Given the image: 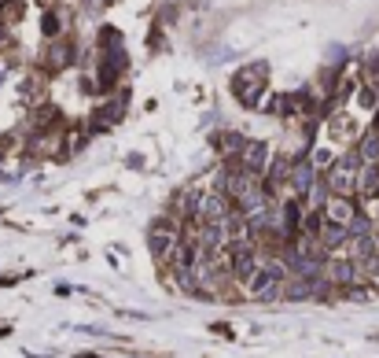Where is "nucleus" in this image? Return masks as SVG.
Instances as JSON below:
<instances>
[{
	"label": "nucleus",
	"instance_id": "nucleus-3",
	"mask_svg": "<svg viewBox=\"0 0 379 358\" xmlns=\"http://www.w3.org/2000/svg\"><path fill=\"white\" fill-rule=\"evenodd\" d=\"M240 167L247 170V174H254V177H261L266 174V162H269V144L266 141H247L243 144V152H240Z\"/></svg>",
	"mask_w": 379,
	"mask_h": 358
},
{
	"label": "nucleus",
	"instance_id": "nucleus-10",
	"mask_svg": "<svg viewBox=\"0 0 379 358\" xmlns=\"http://www.w3.org/2000/svg\"><path fill=\"white\" fill-rule=\"evenodd\" d=\"M306 200H309V207H324V200H332V192H328L324 181H313V189L306 192Z\"/></svg>",
	"mask_w": 379,
	"mask_h": 358
},
{
	"label": "nucleus",
	"instance_id": "nucleus-13",
	"mask_svg": "<svg viewBox=\"0 0 379 358\" xmlns=\"http://www.w3.org/2000/svg\"><path fill=\"white\" fill-rule=\"evenodd\" d=\"M375 215H379V210H375Z\"/></svg>",
	"mask_w": 379,
	"mask_h": 358
},
{
	"label": "nucleus",
	"instance_id": "nucleus-6",
	"mask_svg": "<svg viewBox=\"0 0 379 358\" xmlns=\"http://www.w3.org/2000/svg\"><path fill=\"white\" fill-rule=\"evenodd\" d=\"M328 192H332V196H350V192L357 189V177H354V170L350 167H342V162H339V167L332 170V177H328Z\"/></svg>",
	"mask_w": 379,
	"mask_h": 358
},
{
	"label": "nucleus",
	"instance_id": "nucleus-8",
	"mask_svg": "<svg viewBox=\"0 0 379 358\" xmlns=\"http://www.w3.org/2000/svg\"><path fill=\"white\" fill-rule=\"evenodd\" d=\"M276 296H284L287 303H302V299H309V281H299V278L280 281V292H276Z\"/></svg>",
	"mask_w": 379,
	"mask_h": 358
},
{
	"label": "nucleus",
	"instance_id": "nucleus-12",
	"mask_svg": "<svg viewBox=\"0 0 379 358\" xmlns=\"http://www.w3.org/2000/svg\"><path fill=\"white\" fill-rule=\"evenodd\" d=\"M67 59H70V48L67 44H56L52 48V67H67Z\"/></svg>",
	"mask_w": 379,
	"mask_h": 358
},
{
	"label": "nucleus",
	"instance_id": "nucleus-1",
	"mask_svg": "<svg viewBox=\"0 0 379 358\" xmlns=\"http://www.w3.org/2000/svg\"><path fill=\"white\" fill-rule=\"evenodd\" d=\"M147 244H151V255L162 263V258L173 251V244H177V222H173V218L151 222V229H147Z\"/></svg>",
	"mask_w": 379,
	"mask_h": 358
},
{
	"label": "nucleus",
	"instance_id": "nucleus-7",
	"mask_svg": "<svg viewBox=\"0 0 379 358\" xmlns=\"http://www.w3.org/2000/svg\"><path fill=\"white\" fill-rule=\"evenodd\" d=\"M313 181H317L313 162H299V167L287 170V185H291V192H299V196H306V192L313 189Z\"/></svg>",
	"mask_w": 379,
	"mask_h": 358
},
{
	"label": "nucleus",
	"instance_id": "nucleus-9",
	"mask_svg": "<svg viewBox=\"0 0 379 358\" xmlns=\"http://www.w3.org/2000/svg\"><path fill=\"white\" fill-rule=\"evenodd\" d=\"M357 159L361 162H375L379 159V133H365V141H361V148H357Z\"/></svg>",
	"mask_w": 379,
	"mask_h": 358
},
{
	"label": "nucleus",
	"instance_id": "nucleus-4",
	"mask_svg": "<svg viewBox=\"0 0 379 358\" xmlns=\"http://www.w3.org/2000/svg\"><path fill=\"white\" fill-rule=\"evenodd\" d=\"M232 200H225L221 192H210L203 196V207H199V222H228L232 218Z\"/></svg>",
	"mask_w": 379,
	"mask_h": 358
},
{
	"label": "nucleus",
	"instance_id": "nucleus-2",
	"mask_svg": "<svg viewBox=\"0 0 379 358\" xmlns=\"http://www.w3.org/2000/svg\"><path fill=\"white\" fill-rule=\"evenodd\" d=\"M321 273L328 278V285H332V288H350V285H357V266H354V258H328Z\"/></svg>",
	"mask_w": 379,
	"mask_h": 358
},
{
	"label": "nucleus",
	"instance_id": "nucleus-11",
	"mask_svg": "<svg viewBox=\"0 0 379 358\" xmlns=\"http://www.w3.org/2000/svg\"><path fill=\"white\" fill-rule=\"evenodd\" d=\"M243 144H247V141H243L240 133H228V137L221 141V152H225V155H240V152H243Z\"/></svg>",
	"mask_w": 379,
	"mask_h": 358
},
{
	"label": "nucleus",
	"instance_id": "nucleus-5",
	"mask_svg": "<svg viewBox=\"0 0 379 358\" xmlns=\"http://www.w3.org/2000/svg\"><path fill=\"white\" fill-rule=\"evenodd\" d=\"M324 210H328V222H332V225H350L357 218V207H354L350 196H332L324 203Z\"/></svg>",
	"mask_w": 379,
	"mask_h": 358
}]
</instances>
